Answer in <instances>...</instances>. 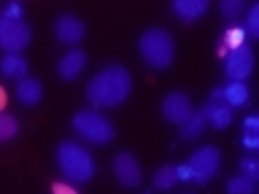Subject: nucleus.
I'll list each match as a JSON object with an SVG mask.
<instances>
[{
  "label": "nucleus",
  "instance_id": "f257e3e1",
  "mask_svg": "<svg viewBox=\"0 0 259 194\" xmlns=\"http://www.w3.org/2000/svg\"><path fill=\"white\" fill-rule=\"evenodd\" d=\"M133 89V78L130 70L121 65H108L87 84V100L95 108H113V105L124 103Z\"/></svg>",
  "mask_w": 259,
  "mask_h": 194
},
{
  "label": "nucleus",
  "instance_id": "f03ea898",
  "mask_svg": "<svg viewBox=\"0 0 259 194\" xmlns=\"http://www.w3.org/2000/svg\"><path fill=\"white\" fill-rule=\"evenodd\" d=\"M57 162H60L65 178L73 183H87V181H92V175H95L92 154L76 140H65V143L57 146Z\"/></svg>",
  "mask_w": 259,
  "mask_h": 194
},
{
  "label": "nucleus",
  "instance_id": "7ed1b4c3",
  "mask_svg": "<svg viewBox=\"0 0 259 194\" xmlns=\"http://www.w3.org/2000/svg\"><path fill=\"white\" fill-rule=\"evenodd\" d=\"M138 48H141V57L151 68L157 70H165L176 57V43H173V35L162 27H151L146 30L141 40H138Z\"/></svg>",
  "mask_w": 259,
  "mask_h": 194
},
{
  "label": "nucleus",
  "instance_id": "20e7f679",
  "mask_svg": "<svg viewBox=\"0 0 259 194\" xmlns=\"http://www.w3.org/2000/svg\"><path fill=\"white\" fill-rule=\"evenodd\" d=\"M73 129L87 137L89 143L95 146H103V143H111L113 140V124L108 119L103 116L100 111H78L76 116H73Z\"/></svg>",
  "mask_w": 259,
  "mask_h": 194
},
{
  "label": "nucleus",
  "instance_id": "39448f33",
  "mask_svg": "<svg viewBox=\"0 0 259 194\" xmlns=\"http://www.w3.org/2000/svg\"><path fill=\"white\" fill-rule=\"evenodd\" d=\"M32 40L30 24H24V19H8L0 14V48L6 54H22Z\"/></svg>",
  "mask_w": 259,
  "mask_h": 194
},
{
  "label": "nucleus",
  "instance_id": "423d86ee",
  "mask_svg": "<svg viewBox=\"0 0 259 194\" xmlns=\"http://www.w3.org/2000/svg\"><path fill=\"white\" fill-rule=\"evenodd\" d=\"M189 170H192V181L197 183H208L210 178L216 175L219 165H222V151L216 146H200L197 151L189 157Z\"/></svg>",
  "mask_w": 259,
  "mask_h": 194
},
{
  "label": "nucleus",
  "instance_id": "0eeeda50",
  "mask_svg": "<svg viewBox=\"0 0 259 194\" xmlns=\"http://www.w3.org/2000/svg\"><path fill=\"white\" fill-rule=\"evenodd\" d=\"M224 65H227V76L232 81H246L251 76V70H254V52H251V46H238L232 48V52L224 54Z\"/></svg>",
  "mask_w": 259,
  "mask_h": 194
},
{
  "label": "nucleus",
  "instance_id": "6e6552de",
  "mask_svg": "<svg viewBox=\"0 0 259 194\" xmlns=\"http://www.w3.org/2000/svg\"><path fill=\"white\" fill-rule=\"evenodd\" d=\"M192 111H194L192 100L184 92H170L165 100H162V116L167 121H173V124H178V127L192 116Z\"/></svg>",
  "mask_w": 259,
  "mask_h": 194
},
{
  "label": "nucleus",
  "instance_id": "1a4fd4ad",
  "mask_svg": "<svg viewBox=\"0 0 259 194\" xmlns=\"http://www.w3.org/2000/svg\"><path fill=\"white\" fill-rule=\"evenodd\" d=\"M113 173H116L119 183H124V186H138L143 181L141 165H138V159L130 151H121L113 157Z\"/></svg>",
  "mask_w": 259,
  "mask_h": 194
},
{
  "label": "nucleus",
  "instance_id": "9d476101",
  "mask_svg": "<svg viewBox=\"0 0 259 194\" xmlns=\"http://www.w3.org/2000/svg\"><path fill=\"white\" fill-rule=\"evenodd\" d=\"M54 32H57V38L62 40V43H81V38H84V22L78 19V16H70V14H65L57 19L54 24Z\"/></svg>",
  "mask_w": 259,
  "mask_h": 194
},
{
  "label": "nucleus",
  "instance_id": "9b49d317",
  "mask_svg": "<svg viewBox=\"0 0 259 194\" xmlns=\"http://www.w3.org/2000/svg\"><path fill=\"white\" fill-rule=\"evenodd\" d=\"M84 65H87V54H84V48H70V52L60 60V65H57V73H60V78L73 81L81 70H84Z\"/></svg>",
  "mask_w": 259,
  "mask_h": 194
},
{
  "label": "nucleus",
  "instance_id": "f8f14e48",
  "mask_svg": "<svg viewBox=\"0 0 259 194\" xmlns=\"http://www.w3.org/2000/svg\"><path fill=\"white\" fill-rule=\"evenodd\" d=\"M202 113H205V124L216 127V129L230 127V121H232V108L224 103H208L205 108H202Z\"/></svg>",
  "mask_w": 259,
  "mask_h": 194
},
{
  "label": "nucleus",
  "instance_id": "ddd939ff",
  "mask_svg": "<svg viewBox=\"0 0 259 194\" xmlns=\"http://www.w3.org/2000/svg\"><path fill=\"white\" fill-rule=\"evenodd\" d=\"M208 11V0H173V14L184 22H194Z\"/></svg>",
  "mask_w": 259,
  "mask_h": 194
},
{
  "label": "nucleus",
  "instance_id": "4468645a",
  "mask_svg": "<svg viewBox=\"0 0 259 194\" xmlns=\"http://www.w3.org/2000/svg\"><path fill=\"white\" fill-rule=\"evenodd\" d=\"M16 97H19L24 105H38L40 97H44V86H40V81H35V78H22L19 86H16Z\"/></svg>",
  "mask_w": 259,
  "mask_h": 194
},
{
  "label": "nucleus",
  "instance_id": "2eb2a0df",
  "mask_svg": "<svg viewBox=\"0 0 259 194\" xmlns=\"http://www.w3.org/2000/svg\"><path fill=\"white\" fill-rule=\"evenodd\" d=\"M222 94H224V105H230V108H240V105L248 103L246 81H232L230 86H222Z\"/></svg>",
  "mask_w": 259,
  "mask_h": 194
},
{
  "label": "nucleus",
  "instance_id": "dca6fc26",
  "mask_svg": "<svg viewBox=\"0 0 259 194\" xmlns=\"http://www.w3.org/2000/svg\"><path fill=\"white\" fill-rule=\"evenodd\" d=\"M0 70H3V76L8 78H24V73H27V62H24L22 54H6L3 60H0Z\"/></svg>",
  "mask_w": 259,
  "mask_h": 194
},
{
  "label": "nucleus",
  "instance_id": "f3484780",
  "mask_svg": "<svg viewBox=\"0 0 259 194\" xmlns=\"http://www.w3.org/2000/svg\"><path fill=\"white\" fill-rule=\"evenodd\" d=\"M202 129H205V113L200 111H192V116L181 124V137H186V140H192V137L202 135Z\"/></svg>",
  "mask_w": 259,
  "mask_h": 194
},
{
  "label": "nucleus",
  "instance_id": "a211bd4d",
  "mask_svg": "<svg viewBox=\"0 0 259 194\" xmlns=\"http://www.w3.org/2000/svg\"><path fill=\"white\" fill-rule=\"evenodd\" d=\"M154 189H159V191H165V189H170V186H173L178 178H176V167L173 165H162L157 173H154Z\"/></svg>",
  "mask_w": 259,
  "mask_h": 194
},
{
  "label": "nucleus",
  "instance_id": "6ab92c4d",
  "mask_svg": "<svg viewBox=\"0 0 259 194\" xmlns=\"http://www.w3.org/2000/svg\"><path fill=\"white\" fill-rule=\"evenodd\" d=\"M256 181H251L246 175H232L227 181V194H254Z\"/></svg>",
  "mask_w": 259,
  "mask_h": 194
},
{
  "label": "nucleus",
  "instance_id": "aec40b11",
  "mask_svg": "<svg viewBox=\"0 0 259 194\" xmlns=\"http://www.w3.org/2000/svg\"><path fill=\"white\" fill-rule=\"evenodd\" d=\"M243 27H230L222 35V40H219V46H222V54H227V52H232V48H238V46H243Z\"/></svg>",
  "mask_w": 259,
  "mask_h": 194
},
{
  "label": "nucleus",
  "instance_id": "412c9836",
  "mask_svg": "<svg viewBox=\"0 0 259 194\" xmlns=\"http://www.w3.org/2000/svg\"><path fill=\"white\" fill-rule=\"evenodd\" d=\"M16 132H19V121H16V116H11V113H6V111H0V143L16 137Z\"/></svg>",
  "mask_w": 259,
  "mask_h": 194
},
{
  "label": "nucleus",
  "instance_id": "4be33fe9",
  "mask_svg": "<svg viewBox=\"0 0 259 194\" xmlns=\"http://www.w3.org/2000/svg\"><path fill=\"white\" fill-rule=\"evenodd\" d=\"M222 14L224 19H240L243 14H248V6L243 0H222Z\"/></svg>",
  "mask_w": 259,
  "mask_h": 194
},
{
  "label": "nucleus",
  "instance_id": "5701e85b",
  "mask_svg": "<svg viewBox=\"0 0 259 194\" xmlns=\"http://www.w3.org/2000/svg\"><path fill=\"white\" fill-rule=\"evenodd\" d=\"M240 175L251 178V181H256V178H259V162H256L254 154H248V157L240 159Z\"/></svg>",
  "mask_w": 259,
  "mask_h": 194
},
{
  "label": "nucleus",
  "instance_id": "b1692460",
  "mask_svg": "<svg viewBox=\"0 0 259 194\" xmlns=\"http://www.w3.org/2000/svg\"><path fill=\"white\" fill-rule=\"evenodd\" d=\"M243 32L251 35V38L259 32V6H251L248 8V24H246V30H243Z\"/></svg>",
  "mask_w": 259,
  "mask_h": 194
},
{
  "label": "nucleus",
  "instance_id": "393cba45",
  "mask_svg": "<svg viewBox=\"0 0 259 194\" xmlns=\"http://www.w3.org/2000/svg\"><path fill=\"white\" fill-rule=\"evenodd\" d=\"M0 14L8 16V19H22V3H8Z\"/></svg>",
  "mask_w": 259,
  "mask_h": 194
},
{
  "label": "nucleus",
  "instance_id": "a878e982",
  "mask_svg": "<svg viewBox=\"0 0 259 194\" xmlns=\"http://www.w3.org/2000/svg\"><path fill=\"white\" fill-rule=\"evenodd\" d=\"M243 146H246V149H251V151H256V149H259V135L246 132V135H243Z\"/></svg>",
  "mask_w": 259,
  "mask_h": 194
},
{
  "label": "nucleus",
  "instance_id": "bb28decb",
  "mask_svg": "<svg viewBox=\"0 0 259 194\" xmlns=\"http://www.w3.org/2000/svg\"><path fill=\"white\" fill-rule=\"evenodd\" d=\"M176 178H178V181H192L189 165H176Z\"/></svg>",
  "mask_w": 259,
  "mask_h": 194
},
{
  "label": "nucleus",
  "instance_id": "cd10ccee",
  "mask_svg": "<svg viewBox=\"0 0 259 194\" xmlns=\"http://www.w3.org/2000/svg\"><path fill=\"white\" fill-rule=\"evenodd\" d=\"M52 194H78L73 186H68V183H54L52 186Z\"/></svg>",
  "mask_w": 259,
  "mask_h": 194
},
{
  "label": "nucleus",
  "instance_id": "c85d7f7f",
  "mask_svg": "<svg viewBox=\"0 0 259 194\" xmlns=\"http://www.w3.org/2000/svg\"><path fill=\"white\" fill-rule=\"evenodd\" d=\"M243 127H246V132H254V135H256V129H259V119H256V116H246Z\"/></svg>",
  "mask_w": 259,
  "mask_h": 194
},
{
  "label": "nucleus",
  "instance_id": "c756f323",
  "mask_svg": "<svg viewBox=\"0 0 259 194\" xmlns=\"http://www.w3.org/2000/svg\"><path fill=\"white\" fill-rule=\"evenodd\" d=\"M6 103H8V94H6V89H3V86H0V111H3V108H6Z\"/></svg>",
  "mask_w": 259,
  "mask_h": 194
}]
</instances>
